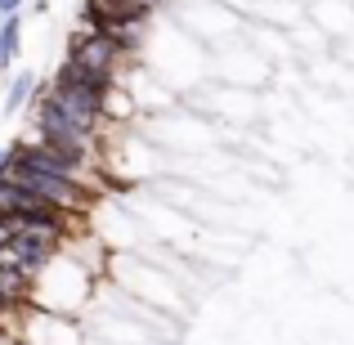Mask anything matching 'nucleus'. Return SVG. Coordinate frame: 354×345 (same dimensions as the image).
<instances>
[{
	"instance_id": "nucleus-1",
	"label": "nucleus",
	"mask_w": 354,
	"mask_h": 345,
	"mask_svg": "<svg viewBox=\"0 0 354 345\" xmlns=\"http://www.w3.org/2000/svg\"><path fill=\"white\" fill-rule=\"evenodd\" d=\"M0 216L5 220H18V225H50L59 233H68V238H77V233H86V211H68L59 207V202L41 198V193L23 189L18 180H0Z\"/></svg>"
},
{
	"instance_id": "nucleus-2",
	"label": "nucleus",
	"mask_w": 354,
	"mask_h": 345,
	"mask_svg": "<svg viewBox=\"0 0 354 345\" xmlns=\"http://www.w3.org/2000/svg\"><path fill=\"white\" fill-rule=\"evenodd\" d=\"M130 54L135 50H126L117 36L95 32V27H86V23L68 36V63H77V68H86V72H99V77H113V81H117L121 63H126Z\"/></svg>"
},
{
	"instance_id": "nucleus-3",
	"label": "nucleus",
	"mask_w": 354,
	"mask_h": 345,
	"mask_svg": "<svg viewBox=\"0 0 354 345\" xmlns=\"http://www.w3.org/2000/svg\"><path fill=\"white\" fill-rule=\"evenodd\" d=\"M81 23L95 27V32H108L117 36L126 50H135L139 36H144V23L148 14H139V9H130L126 0H81Z\"/></svg>"
},
{
	"instance_id": "nucleus-4",
	"label": "nucleus",
	"mask_w": 354,
	"mask_h": 345,
	"mask_svg": "<svg viewBox=\"0 0 354 345\" xmlns=\"http://www.w3.org/2000/svg\"><path fill=\"white\" fill-rule=\"evenodd\" d=\"M23 54V18L18 14H5L0 18V72H9Z\"/></svg>"
},
{
	"instance_id": "nucleus-5",
	"label": "nucleus",
	"mask_w": 354,
	"mask_h": 345,
	"mask_svg": "<svg viewBox=\"0 0 354 345\" xmlns=\"http://www.w3.org/2000/svg\"><path fill=\"white\" fill-rule=\"evenodd\" d=\"M32 90H36V77H32V72H18V77H9V90H5V113L14 117L18 108H23L27 99H32Z\"/></svg>"
},
{
	"instance_id": "nucleus-6",
	"label": "nucleus",
	"mask_w": 354,
	"mask_h": 345,
	"mask_svg": "<svg viewBox=\"0 0 354 345\" xmlns=\"http://www.w3.org/2000/svg\"><path fill=\"white\" fill-rule=\"evenodd\" d=\"M126 5H130V9H139V14H148V18H153L157 9L166 5V0H126Z\"/></svg>"
},
{
	"instance_id": "nucleus-7",
	"label": "nucleus",
	"mask_w": 354,
	"mask_h": 345,
	"mask_svg": "<svg viewBox=\"0 0 354 345\" xmlns=\"http://www.w3.org/2000/svg\"><path fill=\"white\" fill-rule=\"evenodd\" d=\"M14 153H18L14 144H9V148H0V180H5V175H9V166H14Z\"/></svg>"
},
{
	"instance_id": "nucleus-8",
	"label": "nucleus",
	"mask_w": 354,
	"mask_h": 345,
	"mask_svg": "<svg viewBox=\"0 0 354 345\" xmlns=\"http://www.w3.org/2000/svg\"><path fill=\"white\" fill-rule=\"evenodd\" d=\"M23 5H27V0H0V18H5V14H23Z\"/></svg>"
},
{
	"instance_id": "nucleus-9",
	"label": "nucleus",
	"mask_w": 354,
	"mask_h": 345,
	"mask_svg": "<svg viewBox=\"0 0 354 345\" xmlns=\"http://www.w3.org/2000/svg\"><path fill=\"white\" fill-rule=\"evenodd\" d=\"M9 233H14V229H9V220L0 216V247H5V242H9Z\"/></svg>"
}]
</instances>
